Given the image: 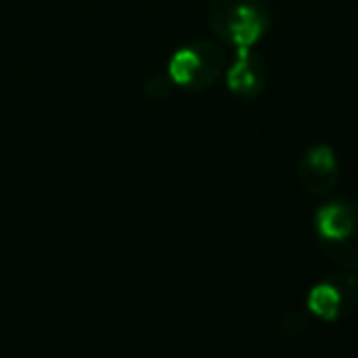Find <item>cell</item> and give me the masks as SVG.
I'll list each match as a JSON object with an SVG mask.
<instances>
[{
    "mask_svg": "<svg viewBox=\"0 0 358 358\" xmlns=\"http://www.w3.org/2000/svg\"><path fill=\"white\" fill-rule=\"evenodd\" d=\"M209 22L221 45L248 52L268 32L270 8L265 0H214Z\"/></svg>",
    "mask_w": 358,
    "mask_h": 358,
    "instance_id": "1",
    "label": "cell"
},
{
    "mask_svg": "<svg viewBox=\"0 0 358 358\" xmlns=\"http://www.w3.org/2000/svg\"><path fill=\"white\" fill-rule=\"evenodd\" d=\"M319 248L343 268H358V201L334 199L314 216Z\"/></svg>",
    "mask_w": 358,
    "mask_h": 358,
    "instance_id": "2",
    "label": "cell"
},
{
    "mask_svg": "<svg viewBox=\"0 0 358 358\" xmlns=\"http://www.w3.org/2000/svg\"><path fill=\"white\" fill-rule=\"evenodd\" d=\"M224 71L226 55L214 42H189L179 47L167 62L169 81L189 91L209 89Z\"/></svg>",
    "mask_w": 358,
    "mask_h": 358,
    "instance_id": "3",
    "label": "cell"
},
{
    "mask_svg": "<svg viewBox=\"0 0 358 358\" xmlns=\"http://www.w3.org/2000/svg\"><path fill=\"white\" fill-rule=\"evenodd\" d=\"M358 304V278L341 275V278H329L324 282L314 285L307 294V307L317 319L324 322H336L341 314L351 312Z\"/></svg>",
    "mask_w": 358,
    "mask_h": 358,
    "instance_id": "4",
    "label": "cell"
},
{
    "mask_svg": "<svg viewBox=\"0 0 358 358\" xmlns=\"http://www.w3.org/2000/svg\"><path fill=\"white\" fill-rule=\"evenodd\" d=\"M297 179L309 194L327 196L336 187L338 157L329 145H314L299 157Z\"/></svg>",
    "mask_w": 358,
    "mask_h": 358,
    "instance_id": "5",
    "label": "cell"
},
{
    "mask_svg": "<svg viewBox=\"0 0 358 358\" xmlns=\"http://www.w3.org/2000/svg\"><path fill=\"white\" fill-rule=\"evenodd\" d=\"M226 84L229 91L243 99H255L263 94L265 84H268V64L255 50L248 52H236L234 64L226 66Z\"/></svg>",
    "mask_w": 358,
    "mask_h": 358,
    "instance_id": "6",
    "label": "cell"
}]
</instances>
